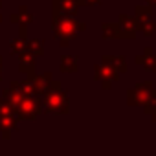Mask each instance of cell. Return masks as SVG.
I'll list each match as a JSON object with an SVG mask.
<instances>
[{
    "instance_id": "6da1fadb",
    "label": "cell",
    "mask_w": 156,
    "mask_h": 156,
    "mask_svg": "<svg viewBox=\"0 0 156 156\" xmlns=\"http://www.w3.org/2000/svg\"><path fill=\"white\" fill-rule=\"evenodd\" d=\"M51 24H53V35L61 48H68L70 42L75 39L77 31L87 30L85 22L75 20V17H70V15H62L55 8L51 9Z\"/></svg>"
},
{
    "instance_id": "7a4b0ae2",
    "label": "cell",
    "mask_w": 156,
    "mask_h": 156,
    "mask_svg": "<svg viewBox=\"0 0 156 156\" xmlns=\"http://www.w3.org/2000/svg\"><path fill=\"white\" fill-rule=\"evenodd\" d=\"M41 98H42V112L55 114V116H64V114L70 112V98H68V92H64L57 81H53L51 87Z\"/></svg>"
},
{
    "instance_id": "3957f363",
    "label": "cell",
    "mask_w": 156,
    "mask_h": 156,
    "mask_svg": "<svg viewBox=\"0 0 156 156\" xmlns=\"http://www.w3.org/2000/svg\"><path fill=\"white\" fill-rule=\"evenodd\" d=\"M94 79L101 81V87L105 90H108L112 87V83H116L119 79V72L112 64V55H105L101 59V62L94 66Z\"/></svg>"
},
{
    "instance_id": "277c9868",
    "label": "cell",
    "mask_w": 156,
    "mask_h": 156,
    "mask_svg": "<svg viewBox=\"0 0 156 156\" xmlns=\"http://www.w3.org/2000/svg\"><path fill=\"white\" fill-rule=\"evenodd\" d=\"M19 119H35L42 114V98L39 94H28L17 107Z\"/></svg>"
},
{
    "instance_id": "5b68a950",
    "label": "cell",
    "mask_w": 156,
    "mask_h": 156,
    "mask_svg": "<svg viewBox=\"0 0 156 156\" xmlns=\"http://www.w3.org/2000/svg\"><path fill=\"white\" fill-rule=\"evenodd\" d=\"M152 88L154 87H152L151 81H143V83L136 85L134 88H129L127 90V103L130 107H143L149 101V98L152 94Z\"/></svg>"
},
{
    "instance_id": "8992f818",
    "label": "cell",
    "mask_w": 156,
    "mask_h": 156,
    "mask_svg": "<svg viewBox=\"0 0 156 156\" xmlns=\"http://www.w3.org/2000/svg\"><path fill=\"white\" fill-rule=\"evenodd\" d=\"M28 96V92L24 90V85L20 83V81H13L8 88H4V92H2V98L17 110V107H19V103L24 99Z\"/></svg>"
},
{
    "instance_id": "52a82bcc",
    "label": "cell",
    "mask_w": 156,
    "mask_h": 156,
    "mask_svg": "<svg viewBox=\"0 0 156 156\" xmlns=\"http://www.w3.org/2000/svg\"><path fill=\"white\" fill-rule=\"evenodd\" d=\"M9 20L19 24V37L20 39H28V26L33 22V15L30 13V9L26 6H20L19 11L9 17Z\"/></svg>"
},
{
    "instance_id": "ba28073f",
    "label": "cell",
    "mask_w": 156,
    "mask_h": 156,
    "mask_svg": "<svg viewBox=\"0 0 156 156\" xmlns=\"http://www.w3.org/2000/svg\"><path fill=\"white\" fill-rule=\"evenodd\" d=\"M118 26H119L121 39H136V33H138V20H136V17L121 13L119 19H118Z\"/></svg>"
},
{
    "instance_id": "9c48e42d",
    "label": "cell",
    "mask_w": 156,
    "mask_h": 156,
    "mask_svg": "<svg viewBox=\"0 0 156 156\" xmlns=\"http://www.w3.org/2000/svg\"><path fill=\"white\" fill-rule=\"evenodd\" d=\"M28 79H30V83H31V87H33V92L39 94V96H42V94L51 87V83H53V75H51V72L31 73V75H28Z\"/></svg>"
},
{
    "instance_id": "30bf717a",
    "label": "cell",
    "mask_w": 156,
    "mask_h": 156,
    "mask_svg": "<svg viewBox=\"0 0 156 156\" xmlns=\"http://www.w3.org/2000/svg\"><path fill=\"white\" fill-rule=\"evenodd\" d=\"M19 123V118L15 112H0V136H2L4 140L11 136L13 130H17Z\"/></svg>"
},
{
    "instance_id": "8fae6325",
    "label": "cell",
    "mask_w": 156,
    "mask_h": 156,
    "mask_svg": "<svg viewBox=\"0 0 156 156\" xmlns=\"http://www.w3.org/2000/svg\"><path fill=\"white\" fill-rule=\"evenodd\" d=\"M17 55H19V72L24 73V75L35 73V66H37V61H35V59H37V57L31 55L28 50H22V51H19Z\"/></svg>"
},
{
    "instance_id": "7c38bea8",
    "label": "cell",
    "mask_w": 156,
    "mask_h": 156,
    "mask_svg": "<svg viewBox=\"0 0 156 156\" xmlns=\"http://www.w3.org/2000/svg\"><path fill=\"white\" fill-rule=\"evenodd\" d=\"M51 4L62 15H70V17H75L77 11H79V8H81L79 0H51Z\"/></svg>"
},
{
    "instance_id": "4fadbf2b",
    "label": "cell",
    "mask_w": 156,
    "mask_h": 156,
    "mask_svg": "<svg viewBox=\"0 0 156 156\" xmlns=\"http://www.w3.org/2000/svg\"><path fill=\"white\" fill-rule=\"evenodd\" d=\"M136 64H141L149 72H156V55L152 53V48L151 46H147L143 50V53L136 57Z\"/></svg>"
},
{
    "instance_id": "5bb4252c",
    "label": "cell",
    "mask_w": 156,
    "mask_h": 156,
    "mask_svg": "<svg viewBox=\"0 0 156 156\" xmlns=\"http://www.w3.org/2000/svg\"><path fill=\"white\" fill-rule=\"evenodd\" d=\"M61 72L62 73H75L79 70V57H73V55H62L61 57Z\"/></svg>"
},
{
    "instance_id": "9a60e30c",
    "label": "cell",
    "mask_w": 156,
    "mask_h": 156,
    "mask_svg": "<svg viewBox=\"0 0 156 156\" xmlns=\"http://www.w3.org/2000/svg\"><path fill=\"white\" fill-rule=\"evenodd\" d=\"M101 35H103V39H107V41L121 39L118 22H105V24H101Z\"/></svg>"
},
{
    "instance_id": "2e32d148",
    "label": "cell",
    "mask_w": 156,
    "mask_h": 156,
    "mask_svg": "<svg viewBox=\"0 0 156 156\" xmlns=\"http://www.w3.org/2000/svg\"><path fill=\"white\" fill-rule=\"evenodd\" d=\"M26 50H28L31 55L41 57V55H44V42H42L41 39H30V41L26 42Z\"/></svg>"
},
{
    "instance_id": "e0dca14e",
    "label": "cell",
    "mask_w": 156,
    "mask_h": 156,
    "mask_svg": "<svg viewBox=\"0 0 156 156\" xmlns=\"http://www.w3.org/2000/svg\"><path fill=\"white\" fill-rule=\"evenodd\" d=\"M134 9H136L134 11V17H136L138 22H143V20L152 19V6L151 4H147V6H136Z\"/></svg>"
},
{
    "instance_id": "ac0fdd59",
    "label": "cell",
    "mask_w": 156,
    "mask_h": 156,
    "mask_svg": "<svg viewBox=\"0 0 156 156\" xmlns=\"http://www.w3.org/2000/svg\"><path fill=\"white\" fill-rule=\"evenodd\" d=\"M138 31H141L145 37H151V35L156 33V22L152 19L143 20V22H138Z\"/></svg>"
},
{
    "instance_id": "d6986e66",
    "label": "cell",
    "mask_w": 156,
    "mask_h": 156,
    "mask_svg": "<svg viewBox=\"0 0 156 156\" xmlns=\"http://www.w3.org/2000/svg\"><path fill=\"white\" fill-rule=\"evenodd\" d=\"M112 64H114V68H116L119 73H125V72L129 70V66H127V59H125L123 55H116V57H112Z\"/></svg>"
},
{
    "instance_id": "ffe728a7",
    "label": "cell",
    "mask_w": 156,
    "mask_h": 156,
    "mask_svg": "<svg viewBox=\"0 0 156 156\" xmlns=\"http://www.w3.org/2000/svg\"><path fill=\"white\" fill-rule=\"evenodd\" d=\"M26 42H28V39H17V41H11L9 42V50H11V53L13 55H17L19 51H22V50H26Z\"/></svg>"
},
{
    "instance_id": "44dd1931",
    "label": "cell",
    "mask_w": 156,
    "mask_h": 156,
    "mask_svg": "<svg viewBox=\"0 0 156 156\" xmlns=\"http://www.w3.org/2000/svg\"><path fill=\"white\" fill-rule=\"evenodd\" d=\"M154 107H156V88H152V94H151L149 101L143 105V112H145L147 116H151V114H152V110H154Z\"/></svg>"
},
{
    "instance_id": "7402d4cb",
    "label": "cell",
    "mask_w": 156,
    "mask_h": 156,
    "mask_svg": "<svg viewBox=\"0 0 156 156\" xmlns=\"http://www.w3.org/2000/svg\"><path fill=\"white\" fill-rule=\"evenodd\" d=\"M81 6H88V8H94V6H99L101 0H79Z\"/></svg>"
},
{
    "instance_id": "603a6c76",
    "label": "cell",
    "mask_w": 156,
    "mask_h": 156,
    "mask_svg": "<svg viewBox=\"0 0 156 156\" xmlns=\"http://www.w3.org/2000/svg\"><path fill=\"white\" fill-rule=\"evenodd\" d=\"M151 118H152V121H156V107H154V110H152V114H151Z\"/></svg>"
},
{
    "instance_id": "cb8c5ba5",
    "label": "cell",
    "mask_w": 156,
    "mask_h": 156,
    "mask_svg": "<svg viewBox=\"0 0 156 156\" xmlns=\"http://www.w3.org/2000/svg\"><path fill=\"white\" fill-rule=\"evenodd\" d=\"M147 4H151V6H156V0H145Z\"/></svg>"
},
{
    "instance_id": "d4e9b609",
    "label": "cell",
    "mask_w": 156,
    "mask_h": 156,
    "mask_svg": "<svg viewBox=\"0 0 156 156\" xmlns=\"http://www.w3.org/2000/svg\"><path fill=\"white\" fill-rule=\"evenodd\" d=\"M0 79H2V57H0Z\"/></svg>"
},
{
    "instance_id": "484cf974",
    "label": "cell",
    "mask_w": 156,
    "mask_h": 156,
    "mask_svg": "<svg viewBox=\"0 0 156 156\" xmlns=\"http://www.w3.org/2000/svg\"><path fill=\"white\" fill-rule=\"evenodd\" d=\"M0 22H2V11H0Z\"/></svg>"
},
{
    "instance_id": "4316f807",
    "label": "cell",
    "mask_w": 156,
    "mask_h": 156,
    "mask_svg": "<svg viewBox=\"0 0 156 156\" xmlns=\"http://www.w3.org/2000/svg\"><path fill=\"white\" fill-rule=\"evenodd\" d=\"M0 2H2V0H0Z\"/></svg>"
}]
</instances>
